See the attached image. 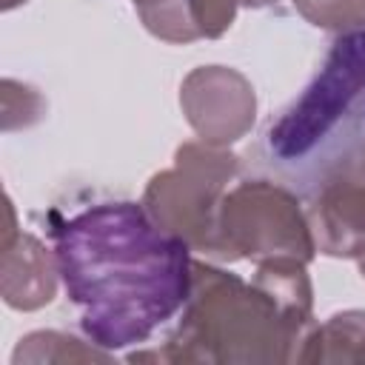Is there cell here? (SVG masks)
<instances>
[{"label": "cell", "instance_id": "1", "mask_svg": "<svg viewBox=\"0 0 365 365\" xmlns=\"http://www.w3.org/2000/svg\"><path fill=\"white\" fill-rule=\"evenodd\" d=\"M46 220L60 279L97 348L145 342L182 311L194 279L191 245L157 225L143 202L51 208Z\"/></svg>", "mask_w": 365, "mask_h": 365}, {"label": "cell", "instance_id": "2", "mask_svg": "<svg viewBox=\"0 0 365 365\" xmlns=\"http://www.w3.org/2000/svg\"><path fill=\"white\" fill-rule=\"evenodd\" d=\"M314 288L305 262L268 259L251 282L194 262L182 317L157 351L131 362H299L314 331Z\"/></svg>", "mask_w": 365, "mask_h": 365}, {"label": "cell", "instance_id": "3", "mask_svg": "<svg viewBox=\"0 0 365 365\" xmlns=\"http://www.w3.org/2000/svg\"><path fill=\"white\" fill-rule=\"evenodd\" d=\"M365 154V26L334 40L322 68L271 123L265 165L288 188L311 194L328 174Z\"/></svg>", "mask_w": 365, "mask_h": 365}, {"label": "cell", "instance_id": "4", "mask_svg": "<svg viewBox=\"0 0 365 365\" xmlns=\"http://www.w3.org/2000/svg\"><path fill=\"white\" fill-rule=\"evenodd\" d=\"M317 242L297 191L282 182L248 180L225 191L217 211V259L311 262Z\"/></svg>", "mask_w": 365, "mask_h": 365}, {"label": "cell", "instance_id": "5", "mask_svg": "<svg viewBox=\"0 0 365 365\" xmlns=\"http://www.w3.org/2000/svg\"><path fill=\"white\" fill-rule=\"evenodd\" d=\"M234 174L237 154L225 145L202 140L182 143L174 154V165L148 180L143 205L157 225L185 240L191 251L214 257L217 211Z\"/></svg>", "mask_w": 365, "mask_h": 365}, {"label": "cell", "instance_id": "6", "mask_svg": "<svg viewBox=\"0 0 365 365\" xmlns=\"http://www.w3.org/2000/svg\"><path fill=\"white\" fill-rule=\"evenodd\" d=\"M180 106L202 143L231 145L257 117V94L245 74L228 66H200L180 86Z\"/></svg>", "mask_w": 365, "mask_h": 365}, {"label": "cell", "instance_id": "7", "mask_svg": "<svg viewBox=\"0 0 365 365\" xmlns=\"http://www.w3.org/2000/svg\"><path fill=\"white\" fill-rule=\"evenodd\" d=\"M305 214L317 251L359 257L365 251V154L328 174L308 194Z\"/></svg>", "mask_w": 365, "mask_h": 365}, {"label": "cell", "instance_id": "8", "mask_svg": "<svg viewBox=\"0 0 365 365\" xmlns=\"http://www.w3.org/2000/svg\"><path fill=\"white\" fill-rule=\"evenodd\" d=\"M3 277L0 291L9 308L37 311L54 299L57 291V259L37 237L14 228V208L6 200V228H3Z\"/></svg>", "mask_w": 365, "mask_h": 365}, {"label": "cell", "instance_id": "9", "mask_svg": "<svg viewBox=\"0 0 365 365\" xmlns=\"http://www.w3.org/2000/svg\"><path fill=\"white\" fill-rule=\"evenodd\" d=\"M237 0H163L140 9L143 26L165 43H191L200 37H220L231 29Z\"/></svg>", "mask_w": 365, "mask_h": 365}, {"label": "cell", "instance_id": "10", "mask_svg": "<svg viewBox=\"0 0 365 365\" xmlns=\"http://www.w3.org/2000/svg\"><path fill=\"white\" fill-rule=\"evenodd\" d=\"M299 362H365V311H342L317 325Z\"/></svg>", "mask_w": 365, "mask_h": 365}, {"label": "cell", "instance_id": "11", "mask_svg": "<svg viewBox=\"0 0 365 365\" xmlns=\"http://www.w3.org/2000/svg\"><path fill=\"white\" fill-rule=\"evenodd\" d=\"M86 359H108V351L97 345H83L80 339L60 331H37L20 339L11 362H86Z\"/></svg>", "mask_w": 365, "mask_h": 365}, {"label": "cell", "instance_id": "12", "mask_svg": "<svg viewBox=\"0 0 365 365\" xmlns=\"http://www.w3.org/2000/svg\"><path fill=\"white\" fill-rule=\"evenodd\" d=\"M291 3L317 29L345 34L365 26V0H291Z\"/></svg>", "mask_w": 365, "mask_h": 365}, {"label": "cell", "instance_id": "13", "mask_svg": "<svg viewBox=\"0 0 365 365\" xmlns=\"http://www.w3.org/2000/svg\"><path fill=\"white\" fill-rule=\"evenodd\" d=\"M237 3H242V6H248V9H262V6H271V3H277V0H237Z\"/></svg>", "mask_w": 365, "mask_h": 365}, {"label": "cell", "instance_id": "14", "mask_svg": "<svg viewBox=\"0 0 365 365\" xmlns=\"http://www.w3.org/2000/svg\"><path fill=\"white\" fill-rule=\"evenodd\" d=\"M134 6H137V11L140 9H148V6H157V3H163V0H131Z\"/></svg>", "mask_w": 365, "mask_h": 365}, {"label": "cell", "instance_id": "15", "mask_svg": "<svg viewBox=\"0 0 365 365\" xmlns=\"http://www.w3.org/2000/svg\"><path fill=\"white\" fill-rule=\"evenodd\" d=\"M20 3H26V0H3V9H6V11H11V9H14V6H20Z\"/></svg>", "mask_w": 365, "mask_h": 365}, {"label": "cell", "instance_id": "16", "mask_svg": "<svg viewBox=\"0 0 365 365\" xmlns=\"http://www.w3.org/2000/svg\"><path fill=\"white\" fill-rule=\"evenodd\" d=\"M356 259H359V274H362V277H365V251H362V254H359V257H356Z\"/></svg>", "mask_w": 365, "mask_h": 365}]
</instances>
